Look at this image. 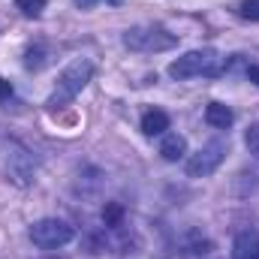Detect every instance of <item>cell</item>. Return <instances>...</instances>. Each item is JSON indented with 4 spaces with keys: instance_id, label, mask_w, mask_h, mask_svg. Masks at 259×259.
Masks as SVG:
<instances>
[{
    "instance_id": "1",
    "label": "cell",
    "mask_w": 259,
    "mask_h": 259,
    "mask_svg": "<svg viewBox=\"0 0 259 259\" xmlns=\"http://www.w3.org/2000/svg\"><path fill=\"white\" fill-rule=\"evenodd\" d=\"M226 55H220L217 49H196V52H187L181 55L178 61L169 64V75L175 81H184V78H217L226 72Z\"/></svg>"
},
{
    "instance_id": "2",
    "label": "cell",
    "mask_w": 259,
    "mask_h": 259,
    "mask_svg": "<svg viewBox=\"0 0 259 259\" xmlns=\"http://www.w3.org/2000/svg\"><path fill=\"white\" fill-rule=\"evenodd\" d=\"M91 78H94V64H91V61H81V58H78V61H72V64L61 72L55 94L49 97V109H58V106L72 103V100L84 91V84H88Z\"/></svg>"
},
{
    "instance_id": "3",
    "label": "cell",
    "mask_w": 259,
    "mask_h": 259,
    "mask_svg": "<svg viewBox=\"0 0 259 259\" xmlns=\"http://www.w3.org/2000/svg\"><path fill=\"white\" fill-rule=\"evenodd\" d=\"M124 46L130 52H169L178 46V36L160 24H139L124 33Z\"/></svg>"
},
{
    "instance_id": "4",
    "label": "cell",
    "mask_w": 259,
    "mask_h": 259,
    "mask_svg": "<svg viewBox=\"0 0 259 259\" xmlns=\"http://www.w3.org/2000/svg\"><path fill=\"white\" fill-rule=\"evenodd\" d=\"M72 226L66 220H58V217H46V220H36L30 226V241L42 250H58L72 241Z\"/></svg>"
},
{
    "instance_id": "5",
    "label": "cell",
    "mask_w": 259,
    "mask_h": 259,
    "mask_svg": "<svg viewBox=\"0 0 259 259\" xmlns=\"http://www.w3.org/2000/svg\"><path fill=\"white\" fill-rule=\"evenodd\" d=\"M223 157H226V145H223V142H208L199 154H193V157L187 160V175H190V178H205V175H211V172L223 163Z\"/></svg>"
},
{
    "instance_id": "6",
    "label": "cell",
    "mask_w": 259,
    "mask_h": 259,
    "mask_svg": "<svg viewBox=\"0 0 259 259\" xmlns=\"http://www.w3.org/2000/svg\"><path fill=\"white\" fill-rule=\"evenodd\" d=\"M232 259H259V235L244 229L235 235V244H232Z\"/></svg>"
},
{
    "instance_id": "7",
    "label": "cell",
    "mask_w": 259,
    "mask_h": 259,
    "mask_svg": "<svg viewBox=\"0 0 259 259\" xmlns=\"http://www.w3.org/2000/svg\"><path fill=\"white\" fill-rule=\"evenodd\" d=\"M184 154H187V139L178 136V133H166L163 142H160V157L169 160V163H178Z\"/></svg>"
},
{
    "instance_id": "8",
    "label": "cell",
    "mask_w": 259,
    "mask_h": 259,
    "mask_svg": "<svg viewBox=\"0 0 259 259\" xmlns=\"http://www.w3.org/2000/svg\"><path fill=\"white\" fill-rule=\"evenodd\" d=\"M205 121H208L211 127H217V130H229L232 127V121H235V115H232V109L223 106V103H208V109H205Z\"/></svg>"
},
{
    "instance_id": "9",
    "label": "cell",
    "mask_w": 259,
    "mask_h": 259,
    "mask_svg": "<svg viewBox=\"0 0 259 259\" xmlns=\"http://www.w3.org/2000/svg\"><path fill=\"white\" fill-rule=\"evenodd\" d=\"M169 130V115L160 112V109H151L142 115V133L145 136H163Z\"/></svg>"
},
{
    "instance_id": "10",
    "label": "cell",
    "mask_w": 259,
    "mask_h": 259,
    "mask_svg": "<svg viewBox=\"0 0 259 259\" xmlns=\"http://www.w3.org/2000/svg\"><path fill=\"white\" fill-rule=\"evenodd\" d=\"M46 3H49V0H15V6H18V9H21V15H27V18L42 15Z\"/></svg>"
},
{
    "instance_id": "11",
    "label": "cell",
    "mask_w": 259,
    "mask_h": 259,
    "mask_svg": "<svg viewBox=\"0 0 259 259\" xmlns=\"http://www.w3.org/2000/svg\"><path fill=\"white\" fill-rule=\"evenodd\" d=\"M121 217H124V208H121L118 202H109V205L103 208V223H106V226H118Z\"/></svg>"
},
{
    "instance_id": "12",
    "label": "cell",
    "mask_w": 259,
    "mask_h": 259,
    "mask_svg": "<svg viewBox=\"0 0 259 259\" xmlns=\"http://www.w3.org/2000/svg\"><path fill=\"white\" fill-rule=\"evenodd\" d=\"M244 145H247V151L259 160V124H250V127H247V133H244Z\"/></svg>"
},
{
    "instance_id": "13",
    "label": "cell",
    "mask_w": 259,
    "mask_h": 259,
    "mask_svg": "<svg viewBox=\"0 0 259 259\" xmlns=\"http://www.w3.org/2000/svg\"><path fill=\"white\" fill-rule=\"evenodd\" d=\"M238 15L247 18V21H259V0H241Z\"/></svg>"
},
{
    "instance_id": "14",
    "label": "cell",
    "mask_w": 259,
    "mask_h": 259,
    "mask_svg": "<svg viewBox=\"0 0 259 259\" xmlns=\"http://www.w3.org/2000/svg\"><path fill=\"white\" fill-rule=\"evenodd\" d=\"M15 94V88H12V81H6L3 75H0V100H9Z\"/></svg>"
},
{
    "instance_id": "15",
    "label": "cell",
    "mask_w": 259,
    "mask_h": 259,
    "mask_svg": "<svg viewBox=\"0 0 259 259\" xmlns=\"http://www.w3.org/2000/svg\"><path fill=\"white\" fill-rule=\"evenodd\" d=\"M247 78H250L253 84H259V66H256V64H250V66H247Z\"/></svg>"
},
{
    "instance_id": "16",
    "label": "cell",
    "mask_w": 259,
    "mask_h": 259,
    "mask_svg": "<svg viewBox=\"0 0 259 259\" xmlns=\"http://www.w3.org/2000/svg\"><path fill=\"white\" fill-rule=\"evenodd\" d=\"M94 3H97V0H75V6H81V9H91Z\"/></svg>"
},
{
    "instance_id": "17",
    "label": "cell",
    "mask_w": 259,
    "mask_h": 259,
    "mask_svg": "<svg viewBox=\"0 0 259 259\" xmlns=\"http://www.w3.org/2000/svg\"><path fill=\"white\" fill-rule=\"evenodd\" d=\"M106 3H112V6H121V3H124V0H106Z\"/></svg>"
}]
</instances>
